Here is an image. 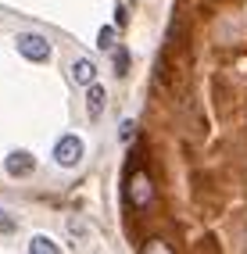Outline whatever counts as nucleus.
Listing matches in <instances>:
<instances>
[{"label":"nucleus","mask_w":247,"mask_h":254,"mask_svg":"<svg viewBox=\"0 0 247 254\" xmlns=\"http://www.w3.org/2000/svg\"><path fill=\"white\" fill-rule=\"evenodd\" d=\"M18 54L29 58V61H51V43H47V36H40V32H18Z\"/></svg>","instance_id":"2"},{"label":"nucleus","mask_w":247,"mask_h":254,"mask_svg":"<svg viewBox=\"0 0 247 254\" xmlns=\"http://www.w3.org/2000/svg\"><path fill=\"white\" fill-rule=\"evenodd\" d=\"M0 233H14V218H7V211H0Z\"/></svg>","instance_id":"11"},{"label":"nucleus","mask_w":247,"mask_h":254,"mask_svg":"<svg viewBox=\"0 0 247 254\" xmlns=\"http://www.w3.org/2000/svg\"><path fill=\"white\" fill-rule=\"evenodd\" d=\"M140 251H143V254H169L172 247H169V244H165V240H161V236H154V240H147V244H143Z\"/></svg>","instance_id":"8"},{"label":"nucleus","mask_w":247,"mask_h":254,"mask_svg":"<svg viewBox=\"0 0 247 254\" xmlns=\"http://www.w3.org/2000/svg\"><path fill=\"white\" fill-rule=\"evenodd\" d=\"M115 68H119V75H125V68H129V54L125 50H115Z\"/></svg>","instance_id":"10"},{"label":"nucleus","mask_w":247,"mask_h":254,"mask_svg":"<svg viewBox=\"0 0 247 254\" xmlns=\"http://www.w3.org/2000/svg\"><path fill=\"white\" fill-rule=\"evenodd\" d=\"M104 104H108L104 86L90 82V86H86V115H90V118H101V115H104Z\"/></svg>","instance_id":"5"},{"label":"nucleus","mask_w":247,"mask_h":254,"mask_svg":"<svg viewBox=\"0 0 247 254\" xmlns=\"http://www.w3.org/2000/svg\"><path fill=\"white\" fill-rule=\"evenodd\" d=\"M61 247L51 240V236H32V244H29V254H58Z\"/></svg>","instance_id":"7"},{"label":"nucleus","mask_w":247,"mask_h":254,"mask_svg":"<svg viewBox=\"0 0 247 254\" xmlns=\"http://www.w3.org/2000/svg\"><path fill=\"white\" fill-rule=\"evenodd\" d=\"M54 161H58L61 168H75V165L82 161V140L75 136V132H68V136H61V140L54 143Z\"/></svg>","instance_id":"3"},{"label":"nucleus","mask_w":247,"mask_h":254,"mask_svg":"<svg viewBox=\"0 0 247 254\" xmlns=\"http://www.w3.org/2000/svg\"><path fill=\"white\" fill-rule=\"evenodd\" d=\"M72 79L79 82V86H90V82L97 79V64H93L90 58H79V61H72Z\"/></svg>","instance_id":"6"},{"label":"nucleus","mask_w":247,"mask_h":254,"mask_svg":"<svg viewBox=\"0 0 247 254\" xmlns=\"http://www.w3.org/2000/svg\"><path fill=\"white\" fill-rule=\"evenodd\" d=\"M4 168H7V176L25 179V176H32V168H36V158H32L29 150H14V154H7Z\"/></svg>","instance_id":"4"},{"label":"nucleus","mask_w":247,"mask_h":254,"mask_svg":"<svg viewBox=\"0 0 247 254\" xmlns=\"http://www.w3.org/2000/svg\"><path fill=\"white\" fill-rule=\"evenodd\" d=\"M133 132H136V126H133V122H122V140H129Z\"/></svg>","instance_id":"12"},{"label":"nucleus","mask_w":247,"mask_h":254,"mask_svg":"<svg viewBox=\"0 0 247 254\" xmlns=\"http://www.w3.org/2000/svg\"><path fill=\"white\" fill-rule=\"evenodd\" d=\"M125 197H129V204H133L136 211H147L154 204V183H151V176H147V168H136V172L129 176Z\"/></svg>","instance_id":"1"},{"label":"nucleus","mask_w":247,"mask_h":254,"mask_svg":"<svg viewBox=\"0 0 247 254\" xmlns=\"http://www.w3.org/2000/svg\"><path fill=\"white\" fill-rule=\"evenodd\" d=\"M97 47H101V50H111L115 47V29L111 25H104L101 32H97Z\"/></svg>","instance_id":"9"}]
</instances>
